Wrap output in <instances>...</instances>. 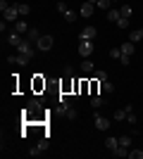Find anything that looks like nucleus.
<instances>
[{
    "label": "nucleus",
    "mask_w": 143,
    "mask_h": 159,
    "mask_svg": "<svg viewBox=\"0 0 143 159\" xmlns=\"http://www.w3.org/2000/svg\"><path fill=\"white\" fill-rule=\"evenodd\" d=\"M17 50H19V55H21V57H26V60L31 62V57H34V43H31V40H26V38H24V40L19 43V45H17Z\"/></svg>",
    "instance_id": "1"
},
{
    "label": "nucleus",
    "mask_w": 143,
    "mask_h": 159,
    "mask_svg": "<svg viewBox=\"0 0 143 159\" xmlns=\"http://www.w3.org/2000/svg\"><path fill=\"white\" fill-rule=\"evenodd\" d=\"M53 45H55V38H53V36H41V38H38V43H36V48H38L41 52L53 50Z\"/></svg>",
    "instance_id": "2"
},
{
    "label": "nucleus",
    "mask_w": 143,
    "mask_h": 159,
    "mask_svg": "<svg viewBox=\"0 0 143 159\" xmlns=\"http://www.w3.org/2000/svg\"><path fill=\"white\" fill-rule=\"evenodd\" d=\"M93 50H95L93 40H81V43H79V55H81V57H91Z\"/></svg>",
    "instance_id": "3"
},
{
    "label": "nucleus",
    "mask_w": 143,
    "mask_h": 159,
    "mask_svg": "<svg viewBox=\"0 0 143 159\" xmlns=\"http://www.w3.org/2000/svg\"><path fill=\"white\" fill-rule=\"evenodd\" d=\"M2 17H5V21H19L21 17H19V12H17V7H14V2H10V7H7L5 12H2Z\"/></svg>",
    "instance_id": "4"
},
{
    "label": "nucleus",
    "mask_w": 143,
    "mask_h": 159,
    "mask_svg": "<svg viewBox=\"0 0 143 159\" xmlns=\"http://www.w3.org/2000/svg\"><path fill=\"white\" fill-rule=\"evenodd\" d=\"M93 124H95L98 131H107V128H110V119H105V116H100V114H95Z\"/></svg>",
    "instance_id": "5"
},
{
    "label": "nucleus",
    "mask_w": 143,
    "mask_h": 159,
    "mask_svg": "<svg viewBox=\"0 0 143 159\" xmlns=\"http://www.w3.org/2000/svg\"><path fill=\"white\" fill-rule=\"evenodd\" d=\"M95 36H98V31H95V26H86L81 33H79V38L81 40H93Z\"/></svg>",
    "instance_id": "6"
},
{
    "label": "nucleus",
    "mask_w": 143,
    "mask_h": 159,
    "mask_svg": "<svg viewBox=\"0 0 143 159\" xmlns=\"http://www.w3.org/2000/svg\"><path fill=\"white\" fill-rule=\"evenodd\" d=\"M122 55H126V57H134V52H136V43H131V40H126V43H122Z\"/></svg>",
    "instance_id": "7"
},
{
    "label": "nucleus",
    "mask_w": 143,
    "mask_h": 159,
    "mask_svg": "<svg viewBox=\"0 0 143 159\" xmlns=\"http://www.w3.org/2000/svg\"><path fill=\"white\" fill-rule=\"evenodd\" d=\"M21 40H24V38H21V33H17L14 29H12L10 33H7V43H10V45H14V48H17V45L21 43Z\"/></svg>",
    "instance_id": "8"
},
{
    "label": "nucleus",
    "mask_w": 143,
    "mask_h": 159,
    "mask_svg": "<svg viewBox=\"0 0 143 159\" xmlns=\"http://www.w3.org/2000/svg\"><path fill=\"white\" fill-rule=\"evenodd\" d=\"M14 31H17V33H21V36H26V33H29V24H26V19L14 21Z\"/></svg>",
    "instance_id": "9"
},
{
    "label": "nucleus",
    "mask_w": 143,
    "mask_h": 159,
    "mask_svg": "<svg viewBox=\"0 0 143 159\" xmlns=\"http://www.w3.org/2000/svg\"><path fill=\"white\" fill-rule=\"evenodd\" d=\"M105 147H107L110 152H115L117 147H119V138H112V135H107V138H105Z\"/></svg>",
    "instance_id": "10"
},
{
    "label": "nucleus",
    "mask_w": 143,
    "mask_h": 159,
    "mask_svg": "<svg viewBox=\"0 0 143 159\" xmlns=\"http://www.w3.org/2000/svg\"><path fill=\"white\" fill-rule=\"evenodd\" d=\"M93 10H95L93 2H88V0H86V2H81V17H91V14H93Z\"/></svg>",
    "instance_id": "11"
},
{
    "label": "nucleus",
    "mask_w": 143,
    "mask_h": 159,
    "mask_svg": "<svg viewBox=\"0 0 143 159\" xmlns=\"http://www.w3.org/2000/svg\"><path fill=\"white\" fill-rule=\"evenodd\" d=\"M14 7H17V12H19V17H26V14L31 12V7H29L26 2H14Z\"/></svg>",
    "instance_id": "12"
},
{
    "label": "nucleus",
    "mask_w": 143,
    "mask_h": 159,
    "mask_svg": "<svg viewBox=\"0 0 143 159\" xmlns=\"http://www.w3.org/2000/svg\"><path fill=\"white\" fill-rule=\"evenodd\" d=\"M38 38H41V31H38V29H29L26 40H31V43H38Z\"/></svg>",
    "instance_id": "13"
},
{
    "label": "nucleus",
    "mask_w": 143,
    "mask_h": 159,
    "mask_svg": "<svg viewBox=\"0 0 143 159\" xmlns=\"http://www.w3.org/2000/svg\"><path fill=\"white\" fill-rule=\"evenodd\" d=\"M141 38H143V29H136V31L129 33V40H131V43H141Z\"/></svg>",
    "instance_id": "14"
},
{
    "label": "nucleus",
    "mask_w": 143,
    "mask_h": 159,
    "mask_svg": "<svg viewBox=\"0 0 143 159\" xmlns=\"http://www.w3.org/2000/svg\"><path fill=\"white\" fill-rule=\"evenodd\" d=\"M64 116H67V119H69V121H74V119H76V116H79V112H76L74 107H67V109H64Z\"/></svg>",
    "instance_id": "15"
},
{
    "label": "nucleus",
    "mask_w": 143,
    "mask_h": 159,
    "mask_svg": "<svg viewBox=\"0 0 143 159\" xmlns=\"http://www.w3.org/2000/svg\"><path fill=\"white\" fill-rule=\"evenodd\" d=\"M10 62H12V64H29V60H26V57H21V55H12Z\"/></svg>",
    "instance_id": "16"
},
{
    "label": "nucleus",
    "mask_w": 143,
    "mask_h": 159,
    "mask_svg": "<svg viewBox=\"0 0 143 159\" xmlns=\"http://www.w3.org/2000/svg\"><path fill=\"white\" fill-rule=\"evenodd\" d=\"M119 145H122V147H131V135H129V133L119 135Z\"/></svg>",
    "instance_id": "17"
},
{
    "label": "nucleus",
    "mask_w": 143,
    "mask_h": 159,
    "mask_svg": "<svg viewBox=\"0 0 143 159\" xmlns=\"http://www.w3.org/2000/svg\"><path fill=\"white\" fill-rule=\"evenodd\" d=\"M43 150H45V143H38V145H36L29 154H31V157H38V154H43Z\"/></svg>",
    "instance_id": "18"
},
{
    "label": "nucleus",
    "mask_w": 143,
    "mask_h": 159,
    "mask_svg": "<svg viewBox=\"0 0 143 159\" xmlns=\"http://www.w3.org/2000/svg\"><path fill=\"white\" fill-rule=\"evenodd\" d=\"M93 69H95V66H93V62H91V60H83V62H81V71L91 74V71H93Z\"/></svg>",
    "instance_id": "19"
},
{
    "label": "nucleus",
    "mask_w": 143,
    "mask_h": 159,
    "mask_svg": "<svg viewBox=\"0 0 143 159\" xmlns=\"http://www.w3.org/2000/svg\"><path fill=\"white\" fill-rule=\"evenodd\" d=\"M112 154H115V157H129V147H122V145H119Z\"/></svg>",
    "instance_id": "20"
},
{
    "label": "nucleus",
    "mask_w": 143,
    "mask_h": 159,
    "mask_svg": "<svg viewBox=\"0 0 143 159\" xmlns=\"http://www.w3.org/2000/svg\"><path fill=\"white\" fill-rule=\"evenodd\" d=\"M119 17H122V14H119V10H107V19H110V21H115V24H117V19H119Z\"/></svg>",
    "instance_id": "21"
},
{
    "label": "nucleus",
    "mask_w": 143,
    "mask_h": 159,
    "mask_svg": "<svg viewBox=\"0 0 143 159\" xmlns=\"http://www.w3.org/2000/svg\"><path fill=\"white\" fill-rule=\"evenodd\" d=\"M112 119H115V121H124V119H126V109H117Z\"/></svg>",
    "instance_id": "22"
},
{
    "label": "nucleus",
    "mask_w": 143,
    "mask_h": 159,
    "mask_svg": "<svg viewBox=\"0 0 143 159\" xmlns=\"http://www.w3.org/2000/svg\"><path fill=\"white\" fill-rule=\"evenodd\" d=\"M110 57H112V60H122V48H112V50H110Z\"/></svg>",
    "instance_id": "23"
},
{
    "label": "nucleus",
    "mask_w": 143,
    "mask_h": 159,
    "mask_svg": "<svg viewBox=\"0 0 143 159\" xmlns=\"http://www.w3.org/2000/svg\"><path fill=\"white\" fill-rule=\"evenodd\" d=\"M119 14L129 19V17H131V5H122V7H119Z\"/></svg>",
    "instance_id": "24"
},
{
    "label": "nucleus",
    "mask_w": 143,
    "mask_h": 159,
    "mask_svg": "<svg viewBox=\"0 0 143 159\" xmlns=\"http://www.w3.org/2000/svg\"><path fill=\"white\" fill-rule=\"evenodd\" d=\"M110 5H112V0H98L95 2V7H100V10H110Z\"/></svg>",
    "instance_id": "25"
},
{
    "label": "nucleus",
    "mask_w": 143,
    "mask_h": 159,
    "mask_svg": "<svg viewBox=\"0 0 143 159\" xmlns=\"http://www.w3.org/2000/svg\"><path fill=\"white\" fill-rule=\"evenodd\" d=\"M102 102H105V100H102L100 95H95V98H91V105H93L95 109H98V107H102Z\"/></svg>",
    "instance_id": "26"
},
{
    "label": "nucleus",
    "mask_w": 143,
    "mask_h": 159,
    "mask_svg": "<svg viewBox=\"0 0 143 159\" xmlns=\"http://www.w3.org/2000/svg\"><path fill=\"white\" fill-rule=\"evenodd\" d=\"M64 19H67L69 24H74V21H76V12H72V10H67V12H64Z\"/></svg>",
    "instance_id": "27"
},
{
    "label": "nucleus",
    "mask_w": 143,
    "mask_h": 159,
    "mask_svg": "<svg viewBox=\"0 0 143 159\" xmlns=\"http://www.w3.org/2000/svg\"><path fill=\"white\" fill-rule=\"evenodd\" d=\"M100 86H102V90H105V93H115V86H112L110 81H102Z\"/></svg>",
    "instance_id": "28"
},
{
    "label": "nucleus",
    "mask_w": 143,
    "mask_h": 159,
    "mask_svg": "<svg viewBox=\"0 0 143 159\" xmlns=\"http://www.w3.org/2000/svg\"><path fill=\"white\" fill-rule=\"evenodd\" d=\"M55 7H57V12H60V14H64V12L69 10V7H67V2H62V0H57V5H55Z\"/></svg>",
    "instance_id": "29"
},
{
    "label": "nucleus",
    "mask_w": 143,
    "mask_h": 159,
    "mask_svg": "<svg viewBox=\"0 0 143 159\" xmlns=\"http://www.w3.org/2000/svg\"><path fill=\"white\" fill-rule=\"evenodd\" d=\"M117 26H119V29H126V26H129V19H126V17H119V19H117Z\"/></svg>",
    "instance_id": "30"
},
{
    "label": "nucleus",
    "mask_w": 143,
    "mask_h": 159,
    "mask_svg": "<svg viewBox=\"0 0 143 159\" xmlns=\"http://www.w3.org/2000/svg\"><path fill=\"white\" fill-rule=\"evenodd\" d=\"M129 157H131V159H143V152H141V150H131Z\"/></svg>",
    "instance_id": "31"
},
{
    "label": "nucleus",
    "mask_w": 143,
    "mask_h": 159,
    "mask_svg": "<svg viewBox=\"0 0 143 159\" xmlns=\"http://www.w3.org/2000/svg\"><path fill=\"white\" fill-rule=\"evenodd\" d=\"M126 121H129V124H138V119H136V114H134V112L126 114Z\"/></svg>",
    "instance_id": "32"
},
{
    "label": "nucleus",
    "mask_w": 143,
    "mask_h": 159,
    "mask_svg": "<svg viewBox=\"0 0 143 159\" xmlns=\"http://www.w3.org/2000/svg\"><path fill=\"white\" fill-rule=\"evenodd\" d=\"M95 79L102 83V81H107V74H105V71H98V74H95Z\"/></svg>",
    "instance_id": "33"
},
{
    "label": "nucleus",
    "mask_w": 143,
    "mask_h": 159,
    "mask_svg": "<svg viewBox=\"0 0 143 159\" xmlns=\"http://www.w3.org/2000/svg\"><path fill=\"white\" fill-rule=\"evenodd\" d=\"M7 7H10V2H7V0H0V10H2V12H5Z\"/></svg>",
    "instance_id": "34"
},
{
    "label": "nucleus",
    "mask_w": 143,
    "mask_h": 159,
    "mask_svg": "<svg viewBox=\"0 0 143 159\" xmlns=\"http://www.w3.org/2000/svg\"><path fill=\"white\" fill-rule=\"evenodd\" d=\"M119 62H122V64L126 66V64H129V62H131V57H126V55H122V60H119Z\"/></svg>",
    "instance_id": "35"
},
{
    "label": "nucleus",
    "mask_w": 143,
    "mask_h": 159,
    "mask_svg": "<svg viewBox=\"0 0 143 159\" xmlns=\"http://www.w3.org/2000/svg\"><path fill=\"white\" fill-rule=\"evenodd\" d=\"M88 2H93V5H95V2H98V0H88Z\"/></svg>",
    "instance_id": "36"
},
{
    "label": "nucleus",
    "mask_w": 143,
    "mask_h": 159,
    "mask_svg": "<svg viewBox=\"0 0 143 159\" xmlns=\"http://www.w3.org/2000/svg\"><path fill=\"white\" fill-rule=\"evenodd\" d=\"M112 2H119V0H112Z\"/></svg>",
    "instance_id": "37"
}]
</instances>
